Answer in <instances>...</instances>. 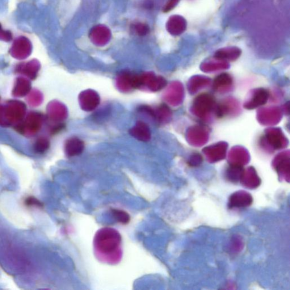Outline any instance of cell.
Returning <instances> with one entry per match:
<instances>
[{
    "mask_svg": "<svg viewBox=\"0 0 290 290\" xmlns=\"http://www.w3.org/2000/svg\"><path fill=\"white\" fill-rule=\"evenodd\" d=\"M121 235L111 228L100 229L94 239L95 250L101 259L116 262L121 255Z\"/></svg>",
    "mask_w": 290,
    "mask_h": 290,
    "instance_id": "1",
    "label": "cell"
},
{
    "mask_svg": "<svg viewBox=\"0 0 290 290\" xmlns=\"http://www.w3.org/2000/svg\"><path fill=\"white\" fill-rule=\"evenodd\" d=\"M27 107L18 100H10L5 105H0V125L9 127L18 124L24 119Z\"/></svg>",
    "mask_w": 290,
    "mask_h": 290,
    "instance_id": "2",
    "label": "cell"
},
{
    "mask_svg": "<svg viewBox=\"0 0 290 290\" xmlns=\"http://www.w3.org/2000/svg\"><path fill=\"white\" fill-rule=\"evenodd\" d=\"M42 123L43 116L39 112H32L29 113L22 122L14 126V128L23 135L32 136L39 131Z\"/></svg>",
    "mask_w": 290,
    "mask_h": 290,
    "instance_id": "3",
    "label": "cell"
},
{
    "mask_svg": "<svg viewBox=\"0 0 290 290\" xmlns=\"http://www.w3.org/2000/svg\"><path fill=\"white\" fill-rule=\"evenodd\" d=\"M31 50L32 45L30 41L26 37L20 36L12 44L10 54L16 59L22 60L30 56Z\"/></svg>",
    "mask_w": 290,
    "mask_h": 290,
    "instance_id": "4",
    "label": "cell"
},
{
    "mask_svg": "<svg viewBox=\"0 0 290 290\" xmlns=\"http://www.w3.org/2000/svg\"><path fill=\"white\" fill-rule=\"evenodd\" d=\"M252 203L253 197L250 193L244 191H239L230 196L228 206L230 209L245 208L250 207Z\"/></svg>",
    "mask_w": 290,
    "mask_h": 290,
    "instance_id": "5",
    "label": "cell"
},
{
    "mask_svg": "<svg viewBox=\"0 0 290 290\" xmlns=\"http://www.w3.org/2000/svg\"><path fill=\"white\" fill-rule=\"evenodd\" d=\"M89 36L92 43L98 45H104L110 41L111 33L107 27L104 25H98L91 29Z\"/></svg>",
    "mask_w": 290,
    "mask_h": 290,
    "instance_id": "6",
    "label": "cell"
},
{
    "mask_svg": "<svg viewBox=\"0 0 290 290\" xmlns=\"http://www.w3.org/2000/svg\"><path fill=\"white\" fill-rule=\"evenodd\" d=\"M40 69V64L36 60L27 62L20 63L15 68V72L20 74L31 79L36 78Z\"/></svg>",
    "mask_w": 290,
    "mask_h": 290,
    "instance_id": "7",
    "label": "cell"
},
{
    "mask_svg": "<svg viewBox=\"0 0 290 290\" xmlns=\"http://www.w3.org/2000/svg\"><path fill=\"white\" fill-rule=\"evenodd\" d=\"M187 23L182 16H172L167 23V29L171 34L179 35L186 30Z\"/></svg>",
    "mask_w": 290,
    "mask_h": 290,
    "instance_id": "8",
    "label": "cell"
},
{
    "mask_svg": "<svg viewBox=\"0 0 290 290\" xmlns=\"http://www.w3.org/2000/svg\"><path fill=\"white\" fill-rule=\"evenodd\" d=\"M31 89L30 81L26 78L19 77L16 79L12 94L15 97H23L30 93Z\"/></svg>",
    "mask_w": 290,
    "mask_h": 290,
    "instance_id": "9",
    "label": "cell"
},
{
    "mask_svg": "<svg viewBox=\"0 0 290 290\" xmlns=\"http://www.w3.org/2000/svg\"><path fill=\"white\" fill-rule=\"evenodd\" d=\"M241 182L244 187L254 190L260 186L262 181L254 170H250L243 172Z\"/></svg>",
    "mask_w": 290,
    "mask_h": 290,
    "instance_id": "10",
    "label": "cell"
},
{
    "mask_svg": "<svg viewBox=\"0 0 290 290\" xmlns=\"http://www.w3.org/2000/svg\"><path fill=\"white\" fill-rule=\"evenodd\" d=\"M65 149L66 153L69 156H74L82 153L83 142L78 139H70L67 141Z\"/></svg>",
    "mask_w": 290,
    "mask_h": 290,
    "instance_id": "11",
    "label": "cell"
},
{
    "mask_svg": "<svg viewBox=\"0 0 290 290\" xmlns=\"http://www.w3.org/2000/svg\"><path fill=\"white\" fill-rule=\"evenodd\" d=\"M49 148V141L45 137H40L37 139L33 146V149L36 153L43 154L46 152Z\"/></svg>",
    "mask_w": 290,
    "mask_h": 290,
    "instance_id": "12",
    "label": "cell"
},
{
    "mask_svg": "<svg viewBox=\"0 0 290 290\" xmlns=\"http://www.w3.org/2000/svg\"><path fill=\"white\" fill-rule=\"evenodd\" d=\"M243 172L239 167H234L229 171L227 178L232 183H238L241 181Z\"/></svg>",
    "mask_w": 290,
    "mask_h": 290,
    "instance_id": "13",
    "label": "cell"
},
{
    "mask_svg": "<svg viewBox=\"0 0 290 290\" xmlns=\"http://www.w3.org/2000/svg\"><path fill=\"white\" fill-rule=\"evenodd\" d=\"M112 213L115 219L121 224H127L130 221V217L128 213L123 210L113 209Z\"/></svg>",
    "mask_w": 290,
    "mask_h": 290,
    "instance_id": "14",
    "label": "cell"
},
{
    "mask_svg": "<svg viewBox=\"0 0 290 290\" xmlns=\"http://www.w3.org/2000/svg\"><path fill=\"white\" fill-rule=\"evenodd\" d=\"M30 93L27 99L29 104L32 106H39L42 102V95L40 92L37 90H33L30 92Z\"/></svg>",
    "mask_w": 290,
    "mask_h": 290,
    "instance_id": "15",
    "label": "cell"
},
{
    "mask_svg": "<svg viewBox=\"0 0 290 290\" xmlns=\"http://www.w3.org/2000/svg\"><path fill=\"white\" fill-rule=\"evenodd\" d=\"M134 29L138 35L144 36L149 32V28L148 25L144 23H137L134 26Z\"/></svg>",
    "mask_w": 290,
    "mask_h": 290,
    "instance_id": "16",
    "label": "cell"
},
{
    "mask_svg": "<svg viewBox=\"0 0 290 290\" xmlns=\"http://www.w3.org/2000/svg\"><path fill=\"white\" fill-rule=\"evenodd\" d=\"M12 39V33L9 31L4 30L0 23V40L9 41Z\"/></svg>",
    "mask_w": 290,
    "mask_h": 290,
    "instance_id": "17",
    "label": "cell"
},
{
    "mask_svg": "<svg viewBox=\"0 0 290 290\" xmlns=\"http://www.w3.org/2000/svg\"><path fill=\"white\" fill-rule=\"evenodd\" d=\"M179 1L180 0H169L166 3L165 7H164V11L168 12L173 9Z\"/></svg>",
    "mask_w": 290,
    "mask_h": 290,
    "instance_id": "18",
    "label": "cell"
}]
</instances>
